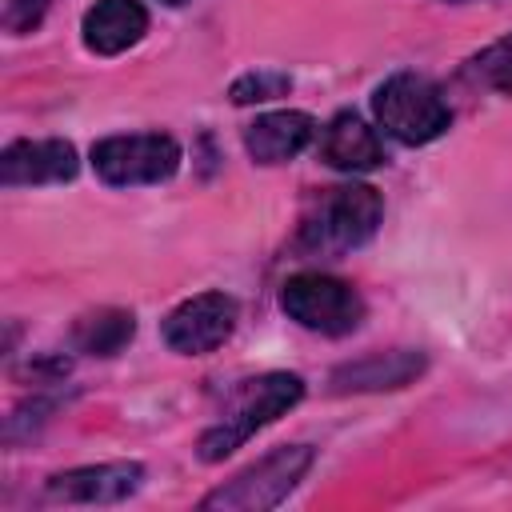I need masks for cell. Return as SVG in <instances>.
<instances>
[{"label": "cell", "mask_w": 512, "mask_h": 512, "mask_svg": "<svg viewBox=\"0 0 512 512\" xmlns=\"http://www.w3.org/2000/svg\"><path fill=\"white\" fill-rule=\"evenodd\" d=\"M80 168L76 148L68 140H16L0 156V180L8 188L20 184H60Z\"/></svg>", "instance_id": "9c48e42d"}, {"label": "cell", "mask_w": 512, "mask_h": 512, "mask_svg": "<svg viewBox=\"0 0 512 512\" xmlns=\"http://www.w3.org/2000/svg\"><path fill=\"white\" fill-rule=\"evenodd\" d=\"M236 328V300L224 292H200L164 316V340L180 356H204L220 348Z\"/></svg>", "instance_id": "52a82bcc"}, {"label": "cell", "mask_w": 512, "mask_h": 512, "mask_svg": "<svg viewBox=\"0 0 512 512\" xmlns=\"http://www.w3.org/2000/svg\"><path fill=\"white\" fill-rule=\"evenodd\" d=\"M372 112H376L380 128L392 140H400V144H428L452 120L444 92L428 76H420V72H396V76H388L372 92Z\"/></svg>", "instance_id": "3957f363"}, {"label": "cell", "mask_w": 512, "mask_h": 512, "mask_svg": "<svg viewBox=\"0 0 512 512\" xmlns=\"http://www.w3.org/2000/svg\"><path fill=\"white\" fill-rule=\"evenodd\" d=\"M380 216H384V200L372 184H336L308 204V212L300 216L296 244L312 256H344L364 240H372Z\"/></svg>", "instance_id": "6da1fadb"}, {"label": "cell", "mask_w": 512, "mask_h": 512, "mask_svg": "<svg viewBox=\"0 0 512 512\" xmlns=\"http://www.w3.org/2000/svg\"><path fill=\"white\" fill-rule=\"evenodd\" d=\"M288 88H292V80L280 76V72H248V76H240V80L232 84V100H236V104L272 100V96H284Z\"/></svg>", "instance_id": "2e32d148"}, {"label": "cell", "mask_w": 512, "mask_h": 512, "mask_svg": "<svg viewBox=\"0 0 512 512\" xmlns=\"http://www.w3.org/2000/svg\"><path fill=\"white\" fill-rule=\"evenodd\" d=\"M320 156L336 172H372L384 164V144L356 112H336L320 132Z\"/></svg>", "instance_id": "8fae6325"}, {"label": "cell", "mask_w": 512, "mask_h": 512, "mask_svg": "<svg viewBox=\"0 0 512 512\" xmlns=\"http://www.w3.org/2000/svg\"><path fill=\"white\" fill-rule=\"evenodd\" d=\"M316 136V120L308 112L296 108H280V112H264L244 128V148L256 164H284L292 156H300Z\"/></svg>", "instance_id": "30bf717a"}, {"label": "cell", "mask_w": 512, "mask_h": 512, "mask_svg": "<svg viewBox=\"0 0 512 512\" xmlns=\"http://www.w3.org/2000/svg\"><path fill=\"white\" fill-rule=\"evenodd\" d=\"M92 168L104 184H116V188L160 184L180 168V144L168 132L108 136L92 148Z\"/></svg>", "instance_id": "8992f818"}, {"label": "cell", "mask_w": 512, "mask_h": 512, "mask_svg": "<svg viewBox=\"0 0 512 512\" xmlns=\"http://www.w3.org/2000/svg\"><path fill=\"white\" fill-rule=\"evenodd\" d=\"M420 352H376V356H368V360H360V364H348V368H340L332 380H336V388H356V392H368V388H400V384H408L416 372H420Z\"/></svg>", "instance_id": "4fadbf2b"}, {"label": "cell", "mask_w": 512, "mask_h": 512, "mask_svg": "<svg viewBox=\"0 0 512 512\" xmlns=\"http://www.w3.org/2000/svg\"><path fill=\"white\" fill-rule=\"evenodd\" d=\"M164 4H184V0H164Z\"/></svg>", "instance_id": "ac0fdd59"}, {"label": "cell", "mask_w": 512, "mask_h": 512, "mask_svg": "<svg viewBox=\"0 0 512 512\" xmlns=\"http://www.w3.org/2000/svg\"><path fill=\"white\" fill-rule=\"evenodd\" d=\"M144 480V468L132 460H116V464H88V468H72V472H56L48 480V496L52 500H72V504H116L124 496H132Z\"/></svg>", "instance_id": "ba28073f"}, {"label": "cell", "mask_w": 512, "mask_h": 512, "mask_svg": "<svg viewBox=\"0 0 512 512\" xmlns=\"http://www.w3.org/2000/svg\"><path fill=\"white\" fill-rule=\"evenodd\" d=\"M280 308L308 332L320 336H344L360 328L364 320V300L360 292L328 272H296L280 288Z\"/></svg>", "instance_id": "5b68a950"}, {"label": "cell", "mask_w": 512, "mask_h": 512, "mask_svg": "<svg viewBox=\"0 0 512 512\" xmlns=\"http://www.w3.org/2000/svg\"><path fill=\"white\" fill-rule=\"evenodd\" d=\"M300 396H304V380L292 372H264L256 380H244L232 392V400L224 404L220 420L200 436V460H208V464L224 460L248 436L268 428L276 416H284Z\"/></svg>", "instance_id": "7a4b0ae2"}, {"label": "cell", "mask_w": 512, "mask_h": 512, "mask_svg": "<svg viewBox=\"0 0 512 512\" xmlns=\"http://www.w3.org/2000/svg\"><path fill=\"white\" fill-rule=\"evenodd\" d=\"M48 12V0H0V24L8 32H32Z\"/></svg>", "instance_id": "e0dca14e"}, {"label": "cell", "mask_w": 512, "mask_h": 512, "mask_svg": "<svg viewBox=\"0 0 512 512\" xmlns=\"http://www.w3.org/2000/svg\"><path fill=\"white\" fill-rule=\"evenodd\" d=\"M132 332H136L132 312L104 308V312H92L76 324V348H84L92 356H112L132 340Z\"/></svg>", "instance_id": "5bb4252c"}, {"label": "cell", "mask_w": 512, "mask_h": 512, "mask_svg": "<svg viewBox=\"0 0 512 512\" xmlns=\"http://www.w3.org/2000/svg\"><path fill=\"white\" fill-rule=\"evenodd\" d=\"M468 72H472V80H480V84L512 96V32L500 36V40H492L480 56H472Z\"/></svg>", "instance_id": "9a60e30c"}, {"label": "cell", "mask_w": 512, "mask_h": 512, "mask_svg": "<svg viewBox=\"0 0 512 512\" xmlns=\"http://www.w3.org/2000/svg\"><path fill=\"white\" fill-rule=\"evenodd\" d=\"M80 32L96 56H116L128 52L148 32V12L140 0H96L84 12Z\"/></svg>", "instance_id": "7c38bea8"}, {"label": "cell", "mask_w": 512, "mask_h": 512, "mask_svg": "<svg viewBox=\"0 0 512 512\" xmlns=\"http://www.w3.org/2000/svg\"><path fill=\"white\" fill-rule=\"evenodd\" d=\"M312 468V448L308 444H284L268 456H260L256 464H248L244 472H236L228 484H220L216 492H208L200 500V508H224V512H260L280 504Z\"/></svg>", "instance_id": "277c9868"}]
</instances>
